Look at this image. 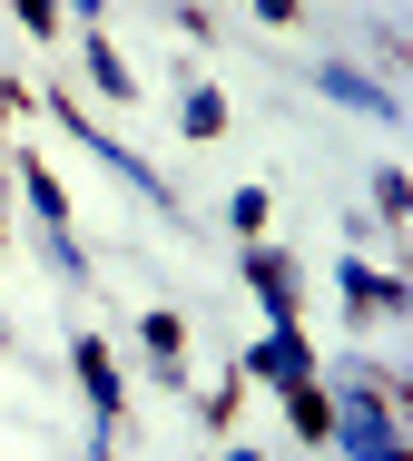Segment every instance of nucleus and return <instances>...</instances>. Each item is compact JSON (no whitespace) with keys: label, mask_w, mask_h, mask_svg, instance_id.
Returning <instances> with one entry per match:
<instances>
[{"label":"nucleus","mask_w":413,"mask_h":461,"mask_svg":"<svg viewBox=\"0 0 413 461\" xmlns=\"http://www.w3.org/2000/svg\"><path fill=\"white\" fill-rule=\"evenodd\" d=\"M325 98H344V108H364V118H394V98L374 89V79H354V69H325Z\"/></svg>","instance_id":"7ed1b4c3"},{"label":"nucleus","mask_w":413,"mask_h":461,"mask_svg":"<svg viewBox=\"0 0 413 461\" xmlns=\"http://www.w3.org/2000/svg\"><path fill=\"white\" fill-rule=\"evenodd\" d=\"M20 20H30V30H50V0H20Z\"/></svg>","instance_id":"6e6552de"},{"label":"nucleus","mask_w":413,"mask_h":461,"mask_svg":"<svg viewBox=\"0 0 413 461\" xmlns=\"http://www.w3.org/2000/svg\"><path fill=\"white\" fill-rule=\"evenodd\" d=\"M256 294H266V314H276V324H296V276H286L276 256H256Z\"/></svg>","instance_id":"20e7f679"},{"label":"nucleus","mask_w":413,"mask_h":461,"mask_svg":"<svg viewBox=\"0 0 413 461\" xmlns=\"http://www.w3.org/2000/svg\"><path fill=\"white\" fill-rule=\"evenodd\" d=\"M325 442H344L354 461H404V442H394V422H384V393H374V383H354V393H335V402H325Z\"/></svg>","instance_id":"f257e3e1"},{"label":"nucleus","mask_w":413,"mask_h":461,"mask_svg":"<svg viewBox=\"0 0 413 461\" xmlns=\"http://www.w3.org/2000/svg\"><path fill=\"white\" fill-rule=\"evenodd\" d=\"M344 294H364V304H384V314L404 304V285H394V276H374V266H344Z\"/></svg>","instance_id":"39448f33"},{"label":"nucleus","mask_w":413,"mask_h":461,"mask_svg":"<svg viewBox=\"0 0 413 461\" xmlns=\"http://www.w3.org/2000/svg\"><path fill=\"white\" fill-rule=\"evenodd\" d=\"M79 373H89V402H99V412H118V373H108L99 344H79Z\"/></svg>","instance_id":"423d86ee"},{"label":"nucleus","mask_w":413,"mask_h":461,"mask_svg":"<svg viewBox=\"0 0 413 461\" xmlns=\"http://www.w3.org/2000/svg\"><path fill=\"white\" fill-rule=\"evenodd\" d=\"M216 461H256V452H216Z\"/></svg>","instance_id":"9d476101"},{"label":"nucleus","mask_w":413,"mask_h":461,"mask_svg":"<svg viewBox=\"0 0 413 461\" xmlns=\"http://www.w3.org/2000/svg\"><path fill=\"white\" fill-rule=\"evenodd\" d=\"M246 373H266V383H286V393H296V383H315L306 344H296V324H276V334H266V344L246 354Z\"/></svg>","instance_id":"f03ea898"},{"label":"nucleus","mask_w":413,"mask_h":461,"mask_svg":"<svg viewBox=\"0 0 413 461\" xmlns=\"http://www.w3.org/2000/svg\"><path fill=\"white\" fill-rule=\"evenodd\" d=\"M188 128H197V138H216V128H226V108H216V89H197V98H188Z\"/></svg>","instance_id":"0eeeda50"},{"label":"nucleus","mask_w":413,"mask_h":461,"mask_svg":"<svg viewBox=\"0 0 413 461\" xmlns=\"http://www.w3.org/2000/svg\"><path fill=\"white\" fill-rule=\"evenodd\" d=\"M256 10H266V20H296V0H256Z\"/></svg>","instance_id":"1a4fd4ad"}]
</instances>
